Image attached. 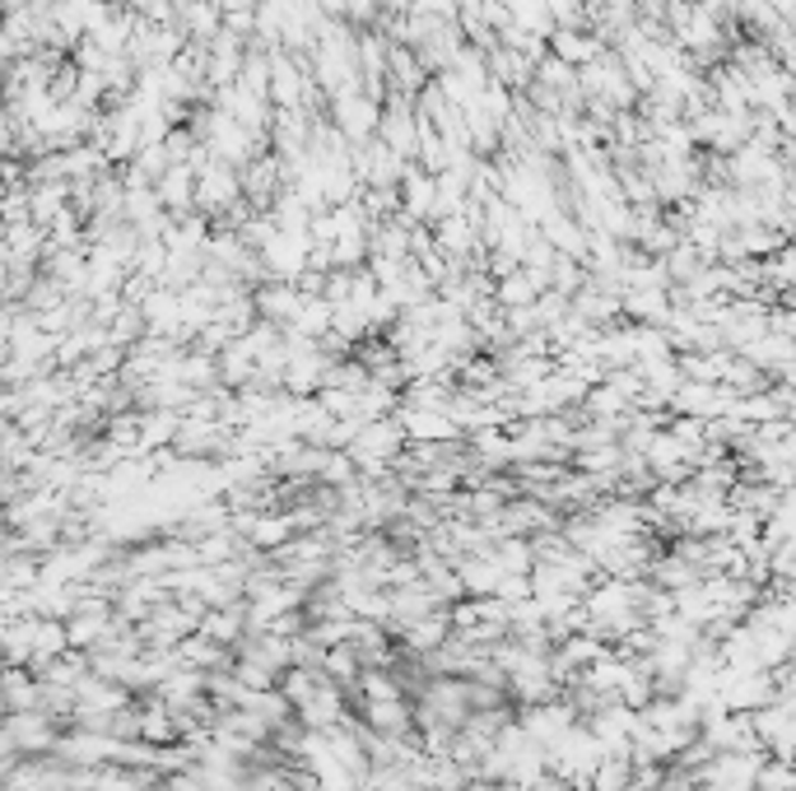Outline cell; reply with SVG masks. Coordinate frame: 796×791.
Listing matches in <instances>:
<instances>
[{
  "mask_svg": "<svg viewBox=\"0 0 796 791\" xmlns=\"http://www.w3.org/2000/svg\"><path fill=\"white\" fill-rule=\"evenodd\" d=\"M317 671L336 684V690H354V680H359V671H363V661H359V652L350 643H336V647H326L322 652V661H317Z\"/></svg>",
  "mask_w": 796,
  "mask_h": 791,
  "instance_id": "cell-1",
  "label": "cell"
}]
</instances>
